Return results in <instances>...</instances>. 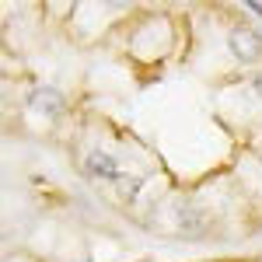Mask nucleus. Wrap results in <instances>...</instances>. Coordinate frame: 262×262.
Returning a JSON list of instances; mask_svg holds the SVG:
<instances>
[{"instance_id":"f257e3e1","label":"nucleus","mask_w":262,"mask_h":262,"mask_svg":"<svg viewBox=\"0 0 262 262\" xmlns=\"http://www.w3.org/2000/svg\"><path fill=\"white\" fill-rule=\"evenodd\" d=\"M231 49H234L238 60L255 63L262 56V39L252 32V28H234V32H231Z\"/></svg>"},{"instance_id":"f03ea898","label":"nucleus","mask_w":262,"mask_h":262,"mask_svg":"<svg viewBox=\"0 0 262 262\" xmlns=\"http://www.w3.org/2000/svg\"><path fill=\"white\" fill-rule=\"evenodd\" d=\"M84 175H91V179H122L119 161L112 154H105V150H91L84 158Z\"/></svg>"},{"instance_id":"7ed1b4c3","label":"nucleus","mask_w":262,"mask_h":262,"mask_svg":"<svg viewBox=\"0 0 262 262\" xmlns=\"http://www.w3.org/2000/svg\"><path fill=\"white\" fill-rule=\"evenodd\" d=\"M255 91H259V98H262V74L255 77Z\"/></svg>"}]
</instances>
